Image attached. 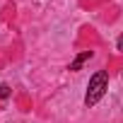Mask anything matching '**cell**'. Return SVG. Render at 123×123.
I'll return each instance as SVG.
<instances>
[{
  "label": "cell",
  "instance_id": "obj_1",
  "mask_svg": "<svg viewBox=\"0 0 123 123\" xmlns=\"http://www.w3.org/2000/svg\"><path fill=\"white\" fill-rule=\"evenodd\" d=\"M106 89H109V75H106V70H97V73L89 77L87 94H85V104H87V106H97L99 99L106 94Z\"/></svg>",
  "mask_w": 123,
  "mask_h": 123
},
{
  "label": "cell",
  "instance_id": "obj_3",
  "mask_svg": "<svg viewBox=\"0 0 123 123\" xmlns=\"http://www.w3.org/2000/svg\"><path fill=\"white\" fill-rule=\"evenodd\" d=\"M10 97V85H0V99H7Z\"/></svg>",
  "mask_w": 123,
  "mask_h": 123
},
{
  "label": "cell",
  "instance_id": "obj_2",
  "mask_svg": "<svg viewBox=\"0 0 123 123\" xmlns=\"http://www.w3.org/2000/svg\"><path fill=\"white\" fill-rule=\"evenodd\" d=\"M89 58H92V51H82V53H80V55L73 60V63H70V70H73V73H75V70H80V68L87 63Z\"/></svg>",
  "mask_w": 123,
  "mask_h": 123
},
{
  "label": "cell",
  "instance_id": "obj_4",
  "mask_svg": "<svg viewBox=\"0 0 123 123\" xmlns=\"http://www.w3.org/2000/svg\"><path fill=\"white\" fill-rule=\"evenodd\" d=\"M118 51H123V34L118 36Z\"/></svg>",
  "mask_w": 123,
  "mask_h": 123
}]
</instances>
